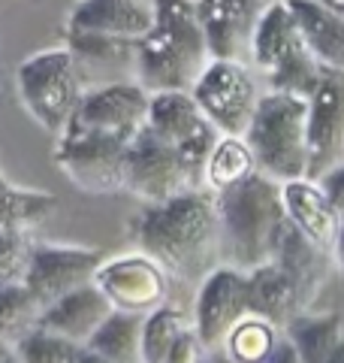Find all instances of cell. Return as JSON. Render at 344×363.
I'll use <instances>...</instances> for the list:
<instances>
[{
  "label": "cell",
  "mask_w": 344,
  "mask_h": 363,
  "mask_svg": "<svg viewBox=\"0 0 344 363\" xmlns=\"http://www.w3.org/2000/svg\"><path fill=\"white\" fill-rule=\"evenodd\" d=\"M130 236L172 279H202L221 257V227L212 191H181L164 203H142Z\"/></svg>",
  "instance_id": "1"
},
{
  "label": "cell",
  "mask_w": 344,
  "mask_h": 363,
  "mask_svg": "<svg viewBox=\"0 0 344 363\" xmlns=\"http://www.w3.org/2000/svg\"><path fill=\"white\" fill-rule=\"evenodd\" d=\"M154 21L136 40V82L154 91H190L212 61L197 0H151Z\"/></svg>",
  "instance_id": "2"
},
{
  "label": "cell",
  "mask_w": 344,
  "mask_h": 363,
  "mask_svg": "<svg viewBox=\"0 0 344 363\" xmlns=\"http://www.w3.org/2000/svg\"><path fill=\"white\" fill-rule=\"evenodd\" d=\"M217 227H221V260L236 269H254L275 257L287 227L281 182L254 173L242 185L214 194Z\"/></svg>",
  "instance_id": "3"
},
{
  "label": "cell",
  "mask_w": 344,
  "mask_h": 363,
  "mask_svg": "<svg viewBox=\"0 0 344 363\" xmlns=\"http://www.w3.org/2000/svg\"><path fill=\"white\" fill-rule=\"evenodd\" d=\"M260 173L275 182L308 176V97L266 91L245 130Z\"/></svg>",
  "instance_id": "4"
},
{
  "label": "cell",
  "mask_w": 344,
  "mask_h": 363,
  "mask_svg": "<svg viewBox=\"0 0 344 363\" xmlns=\"http://www.w3.org/2000/svg\"><path fill=\"white\" fill-rule=\"evenodd\" d=\"M251 64L266 76L269 91H287L299 97L311 94L326 70L308 52L287 0H275L263 9L251 37Z\"/></svg>",
  "instance_id": "5"
},
{
  "label": "cell",
  "mask_w": 344,
  "mask_h": 363,
  "mask_svg": "<svg viewBox=\"0 0 344 363\" xmlns=\"http://www.w3.org/2000/svg\"><path fill=\"white\" fill-rule=\"evenodd\" d=\"M16 88L28 116L42 130L61 133L82 104L85 79L79 73L70 49L57 45V49H42L18 64Z\"/></svg>",
  "instance_id": "6"
},
{
  "label": "cell",
  "mask_w": 344,
  "mask_h": 363,
  "mask_svg": "<svg viewBox=\"0 0 344 363\" xmlns=\"http://www.w3.org/2000/svg\"><path fill=\"white\" fill-rule=\"evenodd\" d=\"M124 155L127 143L118 136L67 124L57 133L52 157L70 185L91 197H109L124 191Z\"/></svg>",
  "instance_id": "7"
},
{
  "label": "cell",
  "mask_w": 344,
  "mask_h": 363,
  "mask_svg": "<svg viewBox=\"0 0 344 363\" xmlns=\"http://www.w3.org/2000/svg\"><path fill=\"white\" fill-rule=\"evenodd\" d=\"M205 121L221 136H245L263 91L245 61L212 58L190 88Z\"/></svg>",
  "instance_id": "8"
},
{
  "label": "cell",
  "mask_w": 344,
  "mask_h": 363,
  "mask_svg": "<svg viewBox=\"0 0 344 363\" xmlns=\"http://www.w3.org/2000/svg\"><path fill=\"white\" fill-rule=\"evenodd\" d=\"M124 191L142 203H164L193 188L188 185L176 145L142 128L127 143V155H124Z\"/></svg>",
  "instance_id": "9"
},
{
  "label": "cell",
  "mask_w": 344,
  "mask_h": 363,
  "mask_svg": "<svg viewBox=\"0 0 344 363\" xmlns=\"http://www.w3.org/2000/svg\"><path fill=\"white\" fill-rule=\"evenodd\" d=\"M169 272L157 264L154 257L145 252H130L103 260L94 285L106 294L112 309L118 312H133V315H148L157 309L160 303L169 297Z\"/></svg>",
  "instance_id": "10"
},
{
  "label": "cell",
  "mask_w": 344,
  "mask_h": 363,
  "mask_svg": "<svg viewBox=\"0 0 344 363\" xmlns=\"http://www.w3.org/2000/svg\"><path fill=\"white\" fill-rule=\"evenodd\" d=\"M148 97L151 94L136 79H118V82L85 88L82 104H79L70 124L130 143L148 121Z\"/></svg>",
  "instance_id": "11"
},
{
  "label": "cell",
  "mask_w": 344,
  "mask_h": 363,
  "mask_svg": "<svg viewBox=\"0 0 344 363\" xmlns=\"http://www.w3.org/2000/svg\"><path fill=\"white\" fill-rule=\"evenodd\" d=\"M103 252L91 245H61V242H33L25 285L33 297L42 303V309L57 297L94 281L103 264Z\"/></svg>",
  "instance_id": "12"
},
{
  "label": "cell",
  "mask_w": 344,
  "mask_h": 363,
  "mask_svg": "<svg viewBox=\"0 0 344 363\" xmlns=\"http://www.w3.org/2000/svg\"><path fill=\"white\" fill-rule=\"evenodd\" d=\"M344 161V70L326 67L308 94V176Z\"/></svg>",
  "instance_id": "13"
},
{
  "label": "cell",
  "mask_w": 344,
  "mask_h": 363,
  "mask_svg": "<svg viewBox=\"0 0 344 363\" xmlns=\"http://www.w3.org/2000/svg\"><path fill=\"white\" fill-rule=\"evenodd\" d=\"M248 315L245 272L227 264H217L200 279L197 303H193V330L212 351L224 348L229 330Z\"/></svg>",
  "instance_id": "14"
},
{
  "label": "cell",
  "mask_w": 344,
  "mask_h": 363,
  "mask_svg": "<svg viewBox=\"0 0 344 363\" xmlns=\"http://www.w3.org/2000/svg\"><path fill=\"white\" fill-rule=\"evenodd\" d=\"M263 9V0H197V18L212 58H251V37Z\"/></svg>",
  "instance_id": "15"
},
{
  "label": "cell",
  "mask_w": 344,
  "mask_h": 363,
  "mask_svg": "<svg viewBox=\"0 0 344 363\" xmlns=\"http://www.w3.org/2000/svg\"><path fill=\"white\" fill-rule=\"evenodd\" d=\"M281 200H284L287 221L299 233H305L311 242L332 252L341 218H338L336 206H332V200L326 197V191L320 188V182L311 176L281 182Z\"/></svg>",
  "instance_id": "16"
},
{
  "label": "cell",
  "mask_w": 344,
  "mask_h": 363,
  "mask_svg": "<svg viewBox=\"0 0 344 363\" xmlns=\"http://www.w3.org/2000/svg\"><path fill=\"white\" fill-rule=\"evenodd\" d=\"M272 260L293 279L302 309H311V303L320 297V291H323V285H326L332 264H336L332 252H326V248L311 242L305 233L296 230L290 221H287V227H284Z\"/></svg>",
  "instance_id": "17"
},
{
  "label": "cell",
  "mask_w": 344,
  "mask_h": 363,
  "mask_svg": "<svg viewBox=\"0 0 344 363\" xmlns=\"http://www.w3.org/2000/svg\"><path fill=\"white\" fill-rule=\"evenodd\" d=\"M151 0H76L67 16V30L109 33V37L139 40L151 28Z\"/></svg>",
  "instance_id": "18"
},
{
  "label": "cell",
  "mask_w": 344,
  "mask_h": 363,
  "mask_svg": "<svg viewBox=\"0 0 344 363\" xmlns=\"http://www.w3.org/2000/svg\"><path fill=\"white\" fill-rule=\"evenodd\" d=\"M109 312H112V303L106 300V294H103L94 281H88V285L64 294V297H57L55 303L45 306L40 327L85 345L88 339L94 336L97 327L109 318Z\"/></svg>",
  "instance_id": "19"
},
{
  "label": "cell",
  "mask_w": 344,
  "mask_h": 363,
  "mask_svg": "<svg viewBox=\"0 0 344 363\" xmlns=\"http://www.w3.org/2000/svg\"><path fill=\"white\" fill-rule=\"evenodd\" d=\"M64 45L70 49L79 73L88 79L100 73L109 76V82H118V73H136V40L127 37H109V33H88V30H67Z\"/></svg>",
  "instance_id": "20"
},
{
  "label": "cell",
  "mask_w": 344,
  "mask_h": 363,
  "mask_svg": "<svg viewBox=\"0 0 344 363\" xmlns=\"http://www.w3.org/2000/svg\"><path fill=\"white\" fill-rule=\"evenodd\" d=\"M245 294H248V312L266 318L281 330L296 312H302L293 279L275 260H266V264L245 272Z\"/></svg>",
  "instance_id": "21"
},
{
  "label": "cell",
  "mask_w": 344,
  "mask_h": 363,
  "mask_svg": "<svg viewBox=\"0 0 344 363\" xmlns=\"http://www.w3.org/2000/svg\"><path fill=\"white\" fill-rule=\"evenodd\" d=\"M308 52L323 64L344 70V16L320 0H287Z\"/></svg>",
  "instance_id": "22"
},
{
  "label": "cell",
  "mask_w": 344,
  "mask_h": 363,
  "mask_svg": "<svg viewBox=\"0 0 344 363\" xmlns=\"http://www.w3.org/2000/svg\"><path fill=\"white\" fill-rule=\"evenodd\" d=\"M202 124H209V121H205V116L200 112L190 91H154V94L148 97L145 128L169 145L185 143Z\"/></svg>",
  "instance_id": "23"
},
{
  "label": "cell",
  "mask_w": 344,
  "mask_h": 363,
  "mask_svg": "<svg viewBox=\"0 0 344 363\" xmlns=\"http://www.w3.org/2000/svg\"><path fill=\"white\" fill-rule=\"evenodd\" d=\"M284 339L296 348L302 363H326V357L344 339V321L336 312H296L284 327Z\"/></svg>",
  "instance_id": "24"
},
{
  "label": "cell",
  "mask_w": 344,
  "mask_h": 363,
  "mask_svg": "<svg viewBox=\"0 0 344 363\" xmlns=\"http://www.w3.org/2000/svg\"><path fill=\"white\" fill-rule=\"evenodd\" d=\"M142 318L145 315L112 309L106 321L85 342V348L97 351L100 357L112 363H142Z\"/></svg>",
  "instance_id": "25"
},
{
  "label": "cell",
  "mask_w": 344,
  "mask_h": 363,
  "mask_svg": "<svg viewBox=\"0 0 344 363\" xmlns=\"http://www.w3.org/2000/svg\"><path fill=\"white\" fill-rule=\"evenodd\" d=\"M57 212V197L40 188H21L9 182L0 167V227L16 230H33Z\"/></svg>",
  "instance_id": "26"
},
{
  "label": "cell",
  "mask_w": 344,
  "mask_h": 363,
  "mask_svg": "<svg viewBox=\"0 0 344 363\" xmlns=\"http://www.w3.org/2000/svg\"><path fill=\"white\" fill-rule=\"evenodd\" d=\"M254 173H260V167L245 136H221L205 164V191L221 194L227 188L242 185Z\"/></svg>",
  "instance_id": "27"
},
{
  "label": "cell",
  "mask_w": 344,
  "mask_h": 363,
  "mask_svg": "<svg viewBox=\"0 0 344 363\" xmlns=\"http://www.w3.org/2000/svg\"><path fill=\"white\" fill-rule=\"evenodd\" d=\"M281 339H284L281 327H275L272 321H266V318L248 312L242 321L229 330L224 351L236 363H269L275 348L281 345Z\"/></svg>",
  "instance_id": "28"
},
{
  "label": "cell",
  "mask_w": 344,
  "mask_h": 363,
  "mask_svg": "<svg viewBox=\"0 0 344 363\" xmlns=\"http://www.w3.org/2000/svg\"><path fill=\"white\" fill-rule=\"evenodd\" d=\"M42 303L33 297V291L18 281V285L0 288V339L9 345H18L30 330L40 327Z\"/></svg>",
  "instance_id": "29"
},
{
  "label": "cell",
  "mask_w": 344,
  "mask_h": 363,
  "mask_svg": "<svg viewBox=\"0 0 344 363\" xmlns=\"http://www.w3.org/2000/svg\"><path fill=\"white\" fill-rule=\"evenodd\" d=\"M193 321L172 303H160L142 318V363H164L176 339L188 330Z\"/></svg>",
  "instance_id": "30"
},
{
  "label": "cell",
  "mask_w": 344,
  "mask_h": 363,
  "mask_svg": "<svg viewBox=\"0 0 344 363\" xmlns=\"http://www.w3.org/2000/svg\"><path fill=\"white\" fill-rule=\"evenodd\" d=\"M82 348L85 345L73 342V339L57 336L52 330H45V327L30 330L16 345L21 363H79V357H82Z\"/></svg>",
  "instance_id": "31"
},
{
  "label": "cell",
  "mask_w": 344,
  "mask_h": 363,
  "mask_svg": "<svg viewBox=\"0 0 344 363\" xmlns=\"http://www.w3.org/2000/svg\"><path fill=\"white\" fill-rule=\"evenodd\" d=\"M30 248H33V242H30L28 230L0 227V288L25 281Z\"/></svg>",
  "instance_id": "32"
},
{
  "label": "cell",
  "mask_w": 344,
  "mask_h": 363,
  "mask_svg": "<svg viewBox=\"0 0 344 363\" xmlns=\"http://www.w3.org/2000/svg\"><path fill=\"white\" fill-rule=\"evenodd\" d=\"M209 351L212 348L197 336V330H193V324H190L188 330L176 339V345L169 348V354L164 357V363H205Z\"/></svg>",
  "instance_id": "33"
},
{
  "label": "cell",
  "mask_w": 344,
  "mask_h": 363,
  "mask_svg": "<svg viewBox=\"0 0 344 363\" xmlns=\"http://www.w3.org/2000/svg\"><path fill=\"white\" fill-rule=\"evenodd\" d=\"M317 182H320V188L326 191V197L332 200L338 218L344 221V161H338L336 167H329L323 176H317Z\"/></svg>",
  "instance_id": "34"
},
{
  "label": "cell",
  "mask_w": 344,
  "mask_h": 363,
  "mask_svg": "<svg viewBox=\"0 0 344 363\" xmlns=\"http://www.w3.org/2000/svg\"><path fill=\"white\" fill-rule=\"evenodd\" d=\"M269 363H302L299 354H296V348L287 342V339H281V345L275 348V354L269 357Z\"/></svg>",
  "instance_id": "35"
},
{
  "label": "cell",
  "mask_w": 344,
  "mask_h": 363,
  "mask_svg": "<svg viewBox=\"0 0 344 363\" xmlns=\"http://www.w3.org/2000/svg\"><path fill=\"white\" fill-rule=\"evenodd\" d=\"M332 257H336V267L341 269V276H344V221H341V227H338L336 245H332Z\"/></svg>",
  "instance_id": "36"
},
{
  "label": "cell",
  "mask_w": 344,
  "mask_h": 363,
  "mask_svg": "<svg viewBox=\"0 0 344 363\" xmlns=\"http://www.w3.org/2000/svg\"><path fill=\"white\" fill-rule=\"evenodd\" d=\"M0 363H21V357H18L16 345L4 342V339H0Z\"/></svg>",
  "instance_id": "37"
},
{
  "label": "cell",
  "mask_w": 344,
  "mask_h": 363,
  "mask_svg": "<svg viewBox=\"0 0 344 363\" xmlns=\"http://www.w3.org/2000/svg\"><path fill=\"white\" fill-rule=\"evenodd\" d=\"M205 363H236V360L229 357L224 348H214V351H209V357H205Z\"/></svg>",
  "instance_id": "38"
},
{
  "label": "cell",
  "mask_w": 344,
  "mask_h": 363,
  "mask_svg": "<svg viewBox=\"0 0 344 363\" xmlns=\"http://www.w3.org/2000/svg\"><path fill=\"white\" fill-rule=\"evenodd\" d=\"M79 363H112V360L100 357L97 351H91V348H82V357H79Z\"/></svg>",
  "instance_id": "39"
},
{
  "label": "cell",
  "mask_w": 344,
  "mask_h": 363,
  "mask_svg": "<svg viewBox=\"0 0 344 363\" xmlns=\"http://www.w3.org/2000/svg\"><path fill=\"white\" fill-rule=\"evenodd\" d=\"M326 363H344V339L338 342V348H336V351H332V354L326 357Z\"/></svg>",
  "instance_id": "40"
},
{
  "label": "cell",
  "mask_w": 344,
  "mask_h": 363,
  "mask_svg": "<svg viewBox=\"0 0 344 363\" xmlns=\"http://www.w3.org/2000/svg\"><path fill=\"white\" fill-rule=\"evenodd\" d=\"M323 6H329V9H336V13H341L344 16V0H320Z\"/></svg>",
  "instance_id": "41"
}]
</instances>
